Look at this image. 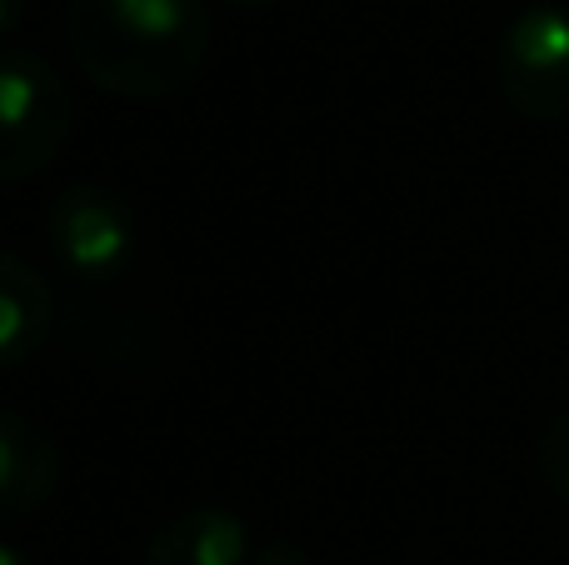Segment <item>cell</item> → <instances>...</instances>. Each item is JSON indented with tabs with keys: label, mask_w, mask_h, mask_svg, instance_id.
Returning a JSON list of instances; mask_svg holds the SVG:
<instances>
[{
	"label": "cell",
	"mask_w": 569,
	"mask_h": 565,
	"mask_svg": "<svg viewBox=\"0 0 569 565\" xmlns=\"http://www.w3.org/2000/svg\"><path fill=\"white\" fill-rule=\"evenodd\" d=\"M66 50L96 90L120 100H170L210 60L206 0H70Z\"/></svg>",
	"instance_id": "6da1fadb"
},
{
	"label": "cell",
	"mask_w": 569,
	"mask_h": 565,
	"mask_svg": "<svg viewBox=\"0 0 569 565\" xmlns=\"http://www.w3.org/2000/svg\"><path fill=\"white\" fill-rule=\"evenodd\" d=\"M535 476H540V486L550 490L555 500L569 506V406L555 410L550 426L535 440Z\"/></svg>",
	"instance_id": "ba28073f"
},
{
	"label": "cell",
	"mask_w": 569,
	"mask_h": 565,
	"mask_svg": "<svg viewBox=\"0 0 569 565\" xmlns=\"http://www.w3.org/2000/svg\"><path fill=\"white\" fill-rule=\"evenodd\" d=\"M230 6H246V10H260V6H280V0H230Z\"/></svg>",
	"instance_id": "7c38bea8"
},
{
	"label": "cell",
	"mask_w": 569,
	"mask_h": 565,
	"mask_svg": "<svg viewBox=\"0 0 569 565\" xmlns=\"http://www.w3.org/2000/svg\"><path fill=\"white\" fill-rule=\"evenodd\" d=\"M260 565H310V551H300L295 541H270Z\"/></svg>",
	"instance_id": "9c48e42d"
},
{
	"label": "cell",
	"mask_w": 569,
	"mask_h": 565,
	"mask_svg": "<svg viewBox=\"0 0 569 565\" xmlns=\"http://www.w3.org/2000/svg\"><path fill=\"white\" fill-rule=\"evenodd\" d=\"M46 240L80 286H116L140 260V210L106 180H76L50 200Z\"/></svg>",
	"instance_id": "3957f363"
},
{
	"label": "cell",
	"mask_w": 569,
	"mask_h": 565,
	"mask_svg": "<svg viewBox=\"0 0 569 565\" xmlns=\"http://www.w3.org/2000/svg\"><path fill=\"white\" fill-rule=\"evenodd\" d=\"M495 80L525 120L569 116V6H530L510 20L495 56Z\"/></svg>",
	"instance_id": "277c9868"
},
{
	"label": "cell",
	"mask_w": 569,
	"mask_h": 565,
	"mask_svg": "<svg viewBox=\"0 0 569 565\" xmlns=\"http://www.w3.org/2000/svg\"><path fill=\"white\" fill-rule=\"evenodd\" d=\"M76 126L70 86L40 50L0 46V180L20 186L56 166Z\"/></svg>",
	"instance_id": "7a4b0ae2"
},
{
	"label": "cell",
	"mask_w": 569,
	"mask_h": 565,
	"mask_svg": "<svg viewBox=\"0 0 569 565\" xmlns=\"http://www.w3.org/2000/svg\"><path fill=\"white\" fill-rule=\"evenodd\" d=\"M0 565H36L26 556V551H16V546H6V541H0Z\"/></svg>",
	"instance_id": "8fae6325"
},
{
	"label": "cell",
	"mask_w": 569,
	"mask_h": 565,
	"mask_svg": "<svg viewBox=\"0 0 569 565\" xmlns=\"http://www.w3.org/2000/svg\"><path fill=\"white\" fill-rule=\"evenodd\" d=\"M50 330H56V296L46 276L16 250H0V370L36 360Z\"/></svg>",
	"instance_id": "52a82bcc"
},
{
	"label": "cell",
	"mask_w": 569,
	"mask_h": 565,
	"mask_svg": "<svg viewBox=\"0 0 569 565\" xmlns=\"http://www.w3.org/2000/svg\"><path fill=\"white\" fill-rule=\"evenodd\" d=\"M26 10H30V0H0V40L16 36L20 20H26Z\"/></svg>",
	"instance_id": "30bf717a"
},
{
	"label": "cell",
	"mask_w": 569,
	"mask_h": 565,
	"mask_svg": "<svg viewBox=\"0 0 569 565\" xmlns=\"http://www.w3.org/2000/svg\"><path fill=\"white\" fill-rule=\"evenodd\" d=\"M60 486V440L20 410H0V526L26 521Z\"/></svg>",
	"instance_id": "5b68a950"
},
{
	"label": "cell",
	"mask_w": 569,
	"mask_h": 565,
	"mask_svg": "<svg viewBox=\"0 0 569 565\" xmlns=\"http://www.w3.org/2000/svg\"><path fill=\"white\" fill-rule=\"evenodd\" d=\"M246 521L226 506H196L166 516L146 536V565H246Z\"/></svg>",
	"instance_id": "8992f818"
}]
</instances>
